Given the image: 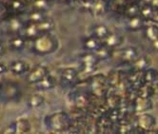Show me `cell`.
I'll return each mask as SVG.
<instances>
[{"mask_svg": "<svg viewBox=\"0 0 158 134\" xmlns=\"http://www.w3.org/2000/svg\"><path fill=\"white\" fill-rule=\"evenodd\" d=\"M48 128L53 132H65L72 127V119L66 112H56L46 119Z\"/></svg>", "mask_w": 158, "mask_h": 134, "instance_id": "6da1fadb", "label": "cell"}, {"mask_svg": "<svg viewBox=\"0 0 158 134\" xmlns=\"http://www.w3.org/2000/svg\"><path fill=\"white\" fill-rule=\"evenodd\" d=\"M58 47V41L51 33L40 35L35 41V50L40 54L53 52Z\"/></svg>", "mask_w": 158, "mask_h": 134, "instance_id": "7a4b0ae2", "label": "cell"}, {"mask_svg": "<svg viewBox=\"0 0 158 134\" xmlns=\"http://www.w3.org/2000/svg\"><path fill=\"white\" fill-rule=\"evenodd\" d=\"M107 78L102 74H96L91 78L89 81V87L92 93L96 97H103L107 95Z\"/></svg>", "mask_w": 158, "mask_h": 134, "instance_id": "3957f363", "label": "cell"}, {"mask_svg": "<svg viewBox=\"0 0 158 134\" xmlns=\"http://www.w3.org/2000/svg\"><path fill=\"white\" fill-rule=\"evenodd\" d=\"M156 126V118L151 113H140L136 118V127L142 132H152Z\"/></svg>", "mask_w": 158, "mask_h": 134, "instance_id": "277c9868", "label": "cell"}, {"mask_svg": "<svg viewBox=\"0 0 158 134\" xmlns=\"http://www.w3.org/2000/svg\"><path fill=\"white\" fill-rule=\"evenodd\" d=\"M98 58L94 52L87 51L80 56V63L82 66V71L85 73L94 72L96 70L98 64Z\"/></svg>", "mask_w": 158, "mask_h": 134, "instance_id": "5b68a950", "label": "cell"}, {"mask_svg": "<svg viewBox=\"0 0 158 134\" xmlns=\"http://www.w3.org/2000/svg\"><path fill=\"white\" fill-rule=\"evenodd\" d=\"M153 105L151 98H144L137 96L136 99L134 100L133 103V109L138 113H144L149 111L152 108Z\"/></svg>", "mask_w": 158, "mask_h": 134, "instance_id": "8992f818", "label": "cell"}, {"mask_svg": "<svg viewBox=\"0 0 158 134\" xmlns=\"http://www.w3.org/2000/svg\"><path fill=\"white\" fill-rule=\"evenodd\" d=\"M119 55H120V59L123 63L131 64V65L139 57L138 51L133 47H128L123 49L120 51Z\"/></svg>", "mask_w": 158, "mask_h": 134, "instance_id": "52a82bcc", "label": "cell"}, {"mask_svg": "<svg viewBox=\"0 0 158 134\" xmlns=\"http://www.w3.org/2000/svg\"><path fill=\"white\" fill-rule=\"evenodd\" d=\"M126 28L131 31H138L140 30L145 29V22L146 20L139 14L131 17H127Z\"/></svg>", "mask_w": 158, "mask_h": 134, "instance_id": "ba28073f", "label": "cell"}, {"mask_svg": "<svg viewBox=\"0 0 158 134\" xmlns=\"http://www.w3.org/2000/svg\"><path fill=\"white\" fill-rule=\"evenodd\" d=\"M49 74L48 69L44 66H37L33 69L28 75L27 79L30 83L36 84L40 80H42L45 76H47Z\"/></svg>", "mask_w": 158, "mask_h": 134, "instance_id": "9c48e42d", "label": "cell"}, {"mask_svg": "<svg viewBox=\"0 0 158 134\" xmlns=\"http://www.w3.org/2000/svg\"><path fill=\"white\" fill-rule=\"evenodd\" d=\"M123 41H124V38L121 35H119L117 32L110 31L102 42L104 45H106L107 47L110 48L111 50H115L123 43Z\"/></svg>", "mask_w": 158, "mask_h": 134, "instance_id": "30bf717a", "label": "cell"}, {"mask_svg": "<svg viewBox=\"0 0 158 134\" xmlns=\"http://www.w3.org/2000/svg\"><path fill=\"white\" fill-rule=\"evenodd\" d=\"M79 73L73 68H66L61 72V80L67 85H73L78 80Z\"/></svg>", "mask_w": 158, "mask_h": 134, "instance_id": "8fae6325", "label": "cell"}, {"mask_svg": "<svg viewBox=\"0 0 158 134\" xmlns=\"http://www.w3.org/2000/svg\"><path fill=\"white\" fill-rule=\"evenodd\" d=\"M108 1L107 0H93V6L91 14L94 16H102L108 10Z\"/></svg>", "mask_w": 158, "mask_h": 134, "instance_id": "7c38bea8", "label": "cell"}, {"mask_svg": "<svg viewBox=\"0 0 158 134\" xmlns=\"http://www.w3.org/2000/svg\"><path fill=\"white\" fill-rule=\"evenodd\" d=\"M151 64L152 61L148 56H139L136 60H135L131 66H132V69L133 71H137V72H143L146 70H148L151 68Z\"/></svg>", "mask_w": 158, "mask_h": 134, "instance_id": "4fadbf2b", "label": "cell"}, {"mask_svg": "<svg viewBox=\"0 0 158 134\" xmlns=\"http://www.w3.org/2000/svg\"><path fill=\"white\" fill-rule=\"evenodd\" d=\"M102 44H103V42L100 39H98L93 35H89L83 40V48L86 50V51L94 52L96 50H98L101 46H102Z\"/></svg>", "mask_w": 158, "mask_h": 134, "instance_id": "5bb4252c", "label": "cell"}, {"mask_svg": "<svg viewBox=\"0 0 158 134\" xmlns=\"http://www.w3.org/2000/svg\"><path fill=\"white\" fill-rule=\"evenodd\" d=\"M110 32V31L106 25L96 24V25L93 26V28H92V35H91L100 39L101 41H103Z\"/></svg>", "mask_w": 158, "mask_h": 134, "instance_id": "9a60e30c", "label": "cell"}, {"mask_svg": "<svg viewBox=\"0 0 158 134\" xmlns=\"http://www.w3.org/2000/svg\"><path fill=\"white\" fill-rule=\"evenodd\" d=\"M140 9H141L140 2L125 3L123 14H125L127 17H131V16H135V15H139L140 14Z\"/></svg>", "mask_w": 158, "mask_h": 134, "instance_id": "2e32d148", "label": "cell"}, {"mask_svg": "<svg viewBox=\"0 0 158 134\" xmlns=\"http://www.w3.org/2000/svg\"><path fill=\"white\" fill-rule=\"evenodd\" d=\"M137 96L144 97V98H152L154 96V87L153 84L149 83H143L138 88H137Z\"/></svg>", "mask_w": 158, "mask_h": 134, "instance_id": "e0dca14e", "label": "cell"}, {"mask_svg": "<svg viewBox=\"0 0 158 134\" xmlns=\"http://www.w3.org/2000/svg\"><path fill=\"white\" fill-rule=\"evenodd\" d=\"M114 50H111L110 48L107 47L106 45L102 44V46H101L98 50H96L94 51V53H95L96 57L98 58L99 61L108 60V59H110L114 56Z\"/></svg>", "mask_w": 158, "mask_h": 134, "instance_id": "ac0fdd59", "label": "cell"}, {"mask_svg": "<svg viewBox=\"0 0 158 134\" xmlns=\"http://www.w3.org/2000/svg\"><path fill=\"white\" fill-rule=\"evenodd\" d=\"M24 32H25V36L29 39H36L41 33L38 30L37 24L32 23V22H30V23L25 27L24 29Z\"/></svg>", "mask_w": 158, "mask_h": 134, "instance_id": "d6986e66", "label": "cell"}, {"mask_svg": "<svg viewBox=\"0 0 158 134\" xmlns=\"http://www.w3.org/2000/svg\"><path fill=\"white\" fill-rule=\"evenodd\" d=\"M142 76L144 83L155 84L158 81V71L150 68L142 72Z\"/></svg>", "mask_w": 158, "mask_h": 134, "instance_id": "ffe728a7", "label": "cell"}, {"mask_svg": "<svg viewBox=\"0 0 158 134\" xmlns=\"http://www.w3.org/2000/svg\"><path fill=\"white\" fill-rule=\"evenodd\" d=\"M55 84H56V81H55L54 78L52 75L48 74L47 76H45L42 80L37 82L36 86L40 89H43V91H47V89H51V88L54 87Z\"/></svg>", "mask_w": 158, "mask_h": 134, "instance_id": "44dd1931", "label": "cell"}, {"mask_svg": "<svg viewBox=\"0 0 158 134\" xmlns=\"http://www.w3.org/2000/svg\"><path fill=\"white\" fill-rule=\"evenodd\" d=\"M144 35L151 43L158 39V25H149L144 29Z\"/></svg>", "mask_w": 158, "mask_h": 134, "instance_id": "7402d4cb", "label": "cell"}, {"mask_svg": "<svg viewBox=\"0 0 158 134\" xmlns=\"http://www.w3.org/2000/svg\"><path fill=\"white\" fill-rule=\"evenodd\" d=\"M37 27H38V30L41 35H44V33H50L54 29V22L52 19L47 17L43 21H41L40 23H38Z\"/></svg>", "mask_w": 158, "mask_h": 134, "instance_id": "603a6c76", "label": "cell"}, {"mask_svg": "<svg viewBox=\"0 0 158 134\" xmlns=\"http://www.w3.org/2000/svg\"><path fill=\"white\" fill-rule=\"evenodd\" d=\"M107 78V83L110 87L116 88L121 85V76L118 71H110Z\"/></svg>", "mask_w": 158, "mask_h": 134, "instance_id": "cb8c5ba5", "label": "cell"}, {"mask_svg": "<svg viewBox=\"0 0 158 134\" xmlns=\"http://www.w3.org/2000/svg\"><path fill=\"white\" fill-rule=\"evenodd\" d=\"M155 8L152 4H141L140 9V15L147 21L152 20V17L153 15Z\"/></svg>", "mask_w": 158, "mask_h": 134, "instance_id": "d4e9b609", "label": "cell"}, {"mask_svg": "<svg viewBox=\"0 0 158 134\" xmlns=\"http://www.w3.org/2000/svg\"><path fill=\"white\" fill-rule=\"evenodd\" d=\"M89 103V97L84 94V93H80L78 94L77 96H75V99H74V105L79 108V109H83L85 108L88 107Z\"/></svg>", "mask_w": 158, "mask_h": 134, "instance_id": "484cf974", "label": "cell"}, {"mask_svg": "<svg viewBox=\"0 0 158 134\" xmlns=\"http://www.w3.org/2000/svg\"><path fill=\"white\" fill-rule=\"evenodd\" d=\"M45 18H47V16L45 15V12H42V10H35L33 12H31L29 14L30 22H32V23H35V24L40 23Z\"/></svg>", "mask_w": 158, "mask_h": 134, "instance_id": "4316f807", "label": "cell"}, {"mask_svg": "<svg viewBox=\"0 0 158 134\" xmlns=\"http://www.w3.org/2000/svg\"><path fill=\"white\" fill-rule=\"evenodd\" d=\"M107 103L110 108H118L121 102V97L117 93H112L108 95L107 97Z\"/></svg>", "mask_w": 158, "mask_h": 134, "instance_id": "83f0119b", "label": "cell"}, {"mask_svg": "<svg viewBox=\"0 0 158 134\" xmlns=\"http://www.w3.org/2000/svg\"><path fill=\"white\" fill-rule=\"evenodd\" d=\"M32 6L35 10L46 12L51 7V0H35L32 2Z\"/></svg>", "mask_w": 158, "mask_h": 134, "instance_id": "f1b7e54d", "label": "cell"}, {"mask_svg": "<svg viewBox=\"0 0 158 134\" xmlns=\"http://www.w3.org/2000/svg\"><path fill=\"white\" fill-rule=\"evenodd\" d=\"M12 71L18 74V73H23L25 71H27V70H29V66L22 62V61H16V62H14L13 65H12Z\"/></svg>", "mask_w": 158, "mask_h": 134, "instance_id": "f546056e", "label": "cell"}, {"mask_svg": "<svg viewBox=\"0 0 158 134\" xmlns=\"http://www.w3.org/2000/svg\"><path fill=\"white\" fill-rule=\"evenodd\" d=\"M16 132L18 133H25V132H28L30 131L31 129V125L28 120H25V119H22L20 121H18L16 123Z\"/></svg>", "mask_w": 158, "mask_h": 134, "instance_id": "4dcf8cb0", "label": "cell"}, {"mask_svg": "<svg viewBox=\"0 0 158 134\" xmlns=\"http://www.w3.org/2000/svg\"><path fill=\"white\" fill-rule=\"evenodd\" d=\"M43 103H44V98L39 94H32L29 99V105L31 108H38Z\"/></svg>", "mask_w": 158, "mask_h": 134, "instance_id": "1f68e13d", "label": "cell"}, {"mask_svg": "<svg viewBox=\"0 0 158 134\" xmlns=\"http://www.w3.org/2000/svg\"><path fill=\"white\" fill-rule=\"evenodd\" d=\"M135 130V128L132 127L131 124L129 122H120L118 126V132L120 133H132Z\"/></svg>", "mask_w": 158, "mask_h": 134, "instance_id": "d6a6232c", "label": "cell"}, {"mask_svg": "<svg viewBox=\"0 0 158 134\" xmlns=\"http://www.w3.org/2000/svg\"><path fill=\"white\" fill-rule=\"evenodd\" d=\"M22 27H23V24L18 18H13L9 22V28L13 32H18L22 29Z\"/></svg>", "mask_w": 158, "mask_h": 134, "instance_id": "836d02e7", "label": "cell"}, {"mask_svg": "<svg viewBox=\"0 0 158 134\" xmlns=\"http://www.w3.org/2000/svg\"><path fill=\"white\" fill-rule=\"evenodd\" d=\"M10 44H12V46H13V48H14V49H15V50H19V49H22V48L24 47L25 41H24V39L22 38V37H20V36H16V37H15V38L12 40V42H10Z\"/></svg>", "mask_w": 158, "mask_h": 134, "instance_id": "e575fe53", "label": "cell"}, {"mask_svg": "<svg viewBox=\"0 0 158 134\" xmlns=\"http://www.w3.org/2000/svg\"><path fill=\"white\" fill-rule=\"evenodd\" d=\"M10 4L15 10H21L25 7V2L23 0H10Z\"/></svg>", "mask_w": 158, "mask_h": 134, "instance_id": "d590c367", "label": "cell"}, {"mask_svg": "<svg viewBox=\"0 0 158 134\" xmlns=\"http://www.w3.org/2000/svg\"><path fill=\"white\" fill-rule=\"evenodd\" d=\"M152 21L154 22V23H156V24H158V8H155V10H154L153 15L152 17Z\"/></svg>", "mask_w": 158, "mask_h": 134, "instance_id": "8d00e7d4", "label": "cell"}, {"mask_svg": "<svg viewBox=\"0 0 158 134\" xmlns=\"http://www.w3.org/2000/svg\"><path fill=\"white\" fill-rule=\"evenodd\" d=\"M152 46L153 50H155L156 51H158V39L155 40V41H153V42H152Z\"/></svg>", "mask_w": 158, "mask_h": 134, "instance_id": "74e56055", "label": "cell"}, {"mask_svg": "<svg viewBox=\"0 0 158 134\" xmlns=\"http://www.w3.org/2000/svg\"><path fill=\"white\" fill-rule=\"evenodd\" d=\"M153 0H139V2L142 4H152Z\"/></svg>", "mask_w": 158, "mask_h": 134, "instance_id": "f35d334b", "label": "cell"}, {"mask_svg": "<svg viewBox=\"0 0 158 134\" xmlns=\"http://www.w3.org/2000/svg\"><path fill=\"white\" fill-rule=\"evenodd\" d=\"M6 71V67L2 64H0V73H2Z\"/></svg>", "mask_w": 158, "mask_h": 134, "instance_id": "ab89813d", "label": "cell"}, {"mask_svg": "<svg viewBox=\"0 0 158 134\" xmlns=\"http://www.w3.org/2000/svg\"><path fill=\"white\" fill-rule=\"evenodd\" d=\"M152 5L154 8H158V0H153L152 3Z\"/></svg>", "mask_w": 158, "mask_h": 134, "instance_id": "60d3db41", "label": "cell"}, {"mask_svg": "<svg viewBox=\"0 0 158 134\" xmlns=\"http://www.w3.org/2000/svg\"><path fill=\"white\" fill-rule=\"evenodd\" d=\"M125 3H131V2H139V0H124Z\"/></svg>", "mask_w": 158, "mask_h": 134, "instance_id": "b9f144b4", "label": "cell"}, {"mask_svg": "<svg viewBox=\"0 0 158 134\" xmlns=\"http://www.w3.org/2000/svg\"><path fill=\"white\" fill-rule=\"evenodd\" d=\"M61 2H63V3H67V4H69V3H71L72 1H73V0H60Z\"/></svg>", "mask_w": 158, "mask_h": 134, "instance_id": "7bdbcfd3", "label": "cell"}, {"mask_svg": "<svg viewBox=\"0 0 158 134\" xmlns=\"http://www.w3.org/2000/svg\"><path fill=\"white\" fill-rule=\"evenodd\" d=\"M24 2H27V3H32L33 1H35V0H23Z\"/></svg>", "mask_w": 158, "mask_h": 134, "instance_id": "ee69618b", "label": "cell"}, {"mask_svg": "<svg viewBox=\"0 0 158 134\" xmlns=\"http://www.w3.org/2000/svg\"><path fill=\"white\" fill-rule=\"evenodd\" d=\"M1 52H2V47L0 46V53H1Z\"/></svg>", "mask_w": 158, "mask_h": 134, "instance_id": "f6af8a7d", "label": "cell"}, {"mask_svg": "<svg viewBox=\"0 0 158 134\" xmlns=\"http://www.w3.org/2000/svg\"><path fill=\"white\" fill-rule=\"evenodd\" d=\"M76 1L78 2V1H83V0H76Z\"/></svg>", "mask_w": 158, "mask_h": 134, "instance_id": "bcb514c9", "label": "cell"}, {"mask_svg": "<svg viewBox=\"0 0 158 134\" xmlns=\"http://www.w3.org/2000/svg\"><path fill=\"white\" fill-rule=\"evenodd\" d=\"M157 83H158V81H157Z\"/></svg>", "mask_w": 158, "mask_h": 134, "instance_id": "7dc6e473", "label": "cell"}]
</instances>
